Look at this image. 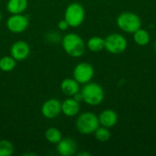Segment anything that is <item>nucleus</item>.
Here are the masks:
<instances>
[{
  "mask_svg": "<svg viewBox=\"0 0 156 156\" xmlns=\"http://www.w3.org/2000/svg\"><path fill=\"white\" fill-rule=\"evenodd\" d=\"M62 48L64 51L72 58H80L85 52V43L80 36L75 33H69L62 37Z\"/></svg>",
  "mask_w": 156,
  "mask_h": 156,
  "instance_id": "1",
  "label": "nucleus"
},
{
  "mask_svg": "<svg viewBox=\"0 0 156 156\" xmlns=\"http://www.w3.org/2000/svg\"><path fill=\"white\" fill-rule=\"evenodd\" d=\"M100 127L99 117L91 112H86L79 115L76 120V128L84 135L93 133Z\"/></svg>",
  "mask_w": 156,
  "mask_h": 156,
  "instance_id": "2",
  "label": "nucleus"
},
{
  "mask_svg": "<svg viewBox=\"0 0 156 156\" xmlns=\"http://www.w3.org/2000/svg\"><path fill=\"white\" fill-rule=\"evenodd\" d=\"M83 101L90 106H97L101 104L104 99V91L101 85L95 82H88L80 90Z\"/></svg>",
  "mask_w": 156,
  "mask_h": 156,
  "instance_id": "3",
  "label": "nucleus"
},
{
  "mask_svg": "<svg viewBox=\"0 0 156 156\" xmlns=\"http://www.w3.org/2000/svg\"><path fill=\"white\" fill-rule=\"evenodd\" d=\"M85 18V9L82 5L80 3H71L69 4L64 15V19L68 22L69 26L71 27H80Z\"/></svg>",
  "mask_w": 156,
  "mask_h": 156,
  "instance_id": "4",
  "label": "nucleus"
},
{
  "mask_svg": "<svg viewBox=\"0 0 156 156\" xmlns=\"http://www.w3.org/2000/svg\"><path fill=\"white\" fill-rule=\"evenodd\" d=\"M117 25L122 31L134 33L141 27L142 21L138 15L132 12H124L118 16Z\"/></svg>",
  "mask_w": 156,
  "mask_h": 156,
  "instance_id": "5",
  "label": "nucleus"
},
{
  "mask_svg": "<svg viewBox=\"0 0 156 156\" xmlns=\"http://www.w3.org/2000/svg\"><path fill=\"white\" fill-rule=\"evenodd\" d=\"M104 48L112 54H121L127 48V40L121 34H111L104 38Z\"/></svg>",
  "mask_w": 156,
  "mask_h": 156,
  "instance_id": "6",
  "label": "nucleus"
},
{
  "mask_svg": "<svg viewBox=\"0 0 156 156\" xmlns=\"http://www.w3.org/2000/svg\"><path fill=\"white\" fill-rule=\"evenodd\" d=\"M94 76L93 67L87 62H80L77 64L73 69V78L80 84H86L91 80Z\"/></svg>",
  "mask_w": 156,
  "mask_h": 156,
  "instance_id": "7",
  "label": "nucleus"
},
{
  "mask_svg": "<svg viewBox=\"0 0 156 156\" xmlns=\"http://www.w3.org/2000/svg\"><path fill=\"white\" fill-rule=\"evenodd\" d=\"M29 25L28 17L23 14H14L6 20L7 29L15 34L24 32Z\"/></svg>",
  "mask_w": 156,
  "mask_h": 156,
  "instance_id": "8",
  "label": "nucleus"
},
{
  "mask_svg": "<svg viewBox=\"0 0 156 156\" xmlns=\"http://www.w3.org/2000/svg\"><path fill=\"white\" fill-rule=\"evenodd\" d=\"M41 113L47 119H54L61 113V102L57 99H49L41 106Z\"/></svg>",
  "mask_w": 156,
  "mask_h": 156,
  "instance_id": "9",
  "label": "nucleus"
},
{
  "mask_svg": "<svg viewBox=\"0 0 156 156\" xmlns=\"http://www.w3.org/2000/svg\"><path fill=\"white\" fill-rule=\"evenodd\" d=\"M10 54L16 61H22L29 56L30 47L26 41H16L11 46Z\"/></svg>",
  "mask_w": 156,
  "mask_h": 156,
  "instance_id": "10",
  "label": "nucleus"
},
{
  "mask_svg": "<svg viewBox=\"0 0 156 156\" xmlns=\"http://www.w3.org/2000/svg\"><path fill=\"white\" fill-rule=\"evenodd\" d=\"M77 143L71 138H62L57 144V151L62 156H71L77 152Z\"/></svg>",
  "mask_w": 156,
  "mask_h": 156,
  "instance_id": "11",
  "label": "nucleus"
},
{
  "mask_svg": "<svg viewBox=\"0 0 156 156\" xmlns=\"http://www.w3.org/2000/svg\"><path fill=\"white\" fill-rule=\"evenodd\" d=\"M80 110V102L74 100L73 98L66 99L61 103V112L68 116V117H73L79 114Z\"/></svg>",
  "mask_w": 156,
  "mask_h": 156,
  "instance_id": "12",
  "label": "nucleus"
},
{
  "mask_svg": "<svg viewBox=\"0 0 156 156\" xmlns=\"http://www.w3.org/2000/svg\"><path fill=\"white\" fill-rule=\"evenodd\" d=\"M60 90L65 95L72 97L80 91V83L74 78H68L62 80L60 84Z\"/></svg>",
  "mask_w": 156,
  "mask_h": 156,
  "instance_id": "13",
  "label": "nucleus"
},
{
  "mask_svg": "<svg viewBox=\"0 0 156 156\" xmlns=\"http://www.w3.org/2000/svg\"><path fill=\"white\" fill-rule=\"evenodd\" d=\"M99 121H100V124H101L103 127L112 128L117 123L118 115L112 110H105L101 112V113L100 114Z\"/></svg>",
  "mask_w": 156,
  "mask_h": 156,
  "instance_id": "14",
  "label": "nucleus"
},
{
  "mask_svg": "<svg viewBox=\"0 0 156 156\" xmlns=\"http://www.w3.org/2000/svg\"><path fill=\"white\" fill-rule=\"evenodd\" d=\"M27 0H8L6 9L12 15L23 14L27 8Z\"/></svg>",
  "mask_w": 156,
  "mask_h": 156,
  "instance_id": "15",
  "label": "nucleus"
},
{
  "mask_svg": "<svg viewBox=\"0 0 156 156\" xmlns=\"http://www.w3.org/2000/svg\"><path fill=\"white\" fill-rule=\"evenodd\" d=\"M133 39L139 46H146L150 42V34L147 30L141 27L133 33Z\"/></svg>",
  "mask_w": 156,
  "mask_h": 156,
  "instance_id": "16",
  "label": "nucleus"
},
{
  "mask_svg": "<svg viewBox=\"0 0 156 156\" xmlns=\"http://www.w3.org/2000/svg\"><path fill=\"white\" fill-rule=\"evenodd\" d=\"M45 137L48 143L52 144H57L62 139V133L58 128L50 127L46 131Z\"/></svg>",
  "mask_w": 156,
  "mask_h": 156,
  "instance_id": "17",
  "label": "nucleus"
},
{
  "mask_svg": "<svg viewBox=\"0 0 156 156\" xmlns=\"http://www.w3.org/2000/svg\"><path fill=\"white\" fill-rule=\"evenodd\" d=\"M104 45H105L104 38L101 37H92L88 40L87 43L88 48L93 52H98L102 50L104 48Z\"/></svg>",
  "mask_w": 156,
  "mask_h": 156,
  "instance_id": "18",
  "label": "nucleus"
},
{
  "mask_svg": "<svg viewBox=\"0 0 156 156\" xmlns=\"http://www.w3.org/2000/svg\"><path fill=\"white\" fill-rule=\"evenodd\" d=\"M16 65V60L12 56H5L0 58V69L4 72L12 71Z\"/></svg>",
  "mask_w": 156,
  "mask_h": 156,
  "instance_id": "19",
  "label": "nucleus"
},
{
  "mask_svg": "<svg viewBox=\"0 0 156 156\" xmlns=\"http://www.w3.org/2000/svg\"><path fill=\"white\" fill-rule=\"evenodd\" d=\"M15 152L14 144L8 140H0V156H11Z\"/></svg>",
  "mask_w": 156,
  "mask_h": 156,
  "instance_id": "20",
  "label": "nucleus"
},
{
  "mask_svg": "<svg viewBox=\"0 0 156 156\" xmlns=\"http://www.w3.org/2000/svg\"><path fill=\"white\" fill-rule=\"evenodd\" d=\"M95 138L101 142V143H105L110 140L111 138V133L109 131V128L106 127H99L95 132H94Z\"/></svg>",
  "mask_w": 156,
  "mask_h": 156,
  "instance_id": "21",
  "label": "nucleus"
},
{
  "mask_svg": "<svg viewBox=\"0 0 156 156\" xmlns=\"http://www.w3.org/2000/svg\"><path fill=\"white\" fill-rule=\"evenodd\" d=\"M69 27V26L68 22H67L65 19H62V20H60V21L58 23V28L60 31H65V30H67Z\"/></svg>",
  "mask_w": 156,
  "mask_h": 156,
  "instance_id": "22",
  "label": "nucleus"
},
{
  "mask_svg": "<svg viewBox=\"0 0 156 156\" xmlns=\"http://www.w3.org/2000/svg\"><path fill=\"white\" fill-rule=\"evenodd\" d=\"M73 97V99L74 100H76L77 101H79V102H80V101H83V97H82V94H81V92L80 91H79L78 93H76L74 96H72Z\"/></svg>",
  "mask_w": 156,
  "mask_h": 156,
  "instance_id": "23",
  "label": "nucleus"
},
{
  "mask_svg": "<svg viewBox=\"0 0 156 156\" xmlns=\"http://www.w3.org/2000/svg\"><path fill=\"white\" fill-rule=\"evenodd\" d=\"M90 154H89V153H80V154H78V156H90Z\"/></svg>",
  "mask_w": 156,
  "mask_h": 156,
  "instance_id": "24",
  "label": "nucleus"
},
{
  "mask_svg": "<svg viewBox=\"0 0 156 156\" xmlns=\"http://www.w3.org/2000/svg\"><path fill=\"white\" fill-rule=\"evenodd\" d=\"M24 156H27V155H36L35 154H30V153H27V154H23Z\"/></svg>",
  "mask_w": 156,
  "mask_h": 156,
  "instance_id": "25",
  "label": "nucleus"
},
{
  "mask_svg": "<svg viewBox=\"0 0 156 156\" xmlns=\"http://www.w3.org/2000/svg\"><path fill=\"white\" fill-rule=\"evenodd\" d=\"M1 19H2V13H1V11H0V21H1Z\"/></svg>",
  "mask_w": 156,
  "mask_h": 156,
  "instance_id": "26",
  "label": "nucleus"
}]
</instances>
